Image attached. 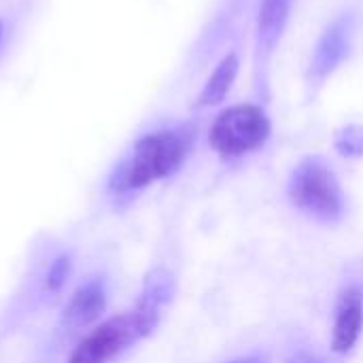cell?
<instances>
[{"label": "cell", "instance_id": "obj_1", "mask_svg": "<svg viewBox=\"0 0 363 363\" xmlns=\"http://www.w3.org/2000/svg\"><path fill=\"white\" fill-rule=\"evenodd\" d=\"M196 134L198 128L194 123H174L140 136L111 172L108 191L128 196L172 177L194 151Z\"/></svg>", "mask_w": 363, "mask_h": 363}, {"label": "cell", "instance_id": "obj_2", "mask_svg": "<svg viewBox=\"0 0 363 363\" xmlns=\"http://www.w3.org/2000/svg\"><path fill=\"white\" fill-rule=\"evenodd\" d=\"M289 202L304 215L334 223L345 215V191L332 166L321 157H304L287 183Z\"/></svg>", "mask_w": 363, "mask_h": 363}, {"label": "cell", "instance_id": "obj_3", "mask_svg": "<svg viewBox=\"0 0 363 363\" xmlns=\"http://www.w3.org/2000/svg\"><path fill=\"white\" fill-rule=\"evenodd\" d=\"M272 136V119L257 102L223 108L208 130V145L223 160H240L259 151Z\"/></svg>", "mask_w": 363, "mask_h": 363}, {"label": "cell", "instance_id": "obj_4", "mask_svg": "<svg viewBox=\"0 0 363 363\" xmlns=\"http://www.w3.org/2000/svg\"><path fill=\"white\" fill-rule=\"evenodd\" d=\"M359 30V13L349 6L334 15L317 36L306 62V91L317 94L351 57Z\"/></svg>", "mask_w": 363, "mask_h": 363}, {"label": "cell", "instance_id": "obj_5", "mask_svg": "<svg viewBox=\"0 0 363 363\" xmlns=\"http://www.w3.org/2000/svg\"><path fill=\"white\" fill-rule=\"evenodd\" d=\"M298 0H257L253 19V72L257 89H266L272 57L294 19Z\"/></svg>", "mask_w": 363, "mask_h": 363}, {"label": "cell", "instance_id": "obj_6", "mask_svg": "<svg viewBox=\"0 0 363 363\" xmlns=\"http://www.w3.org/2000/svg\"><path fill=\"white\" fill-rule=\"evenodd\" d=\"M143 340L132 313L113 317L87 334L72 351L70 363H108L134 342Z\"/></svg>", "mask_w": 363, "mask_h": 363}, {"label": "cell", "instance_id": "obj_7", "mask_svg": "<svg viewBox=\"0 0 363 363\" xmlns=\"http://www.w3.org/2000/svg\"><path fill=\"white\" fill-rule=\"evenodd\" d=\"M174 296V279L170 272H166L164 268L153 270L143 287V294L132 311V317L136 321V328L140 332L143 338H147L160 323L164 308L170 304Z\"/></svg>", "mask_w": 363, "mask_h": 363}, {"label": "cell", "instance_id": "obj_8", "mask_svg": "<svg viewBox=\"0 0 363 363\" xmlns=\"http://www.w3.org/2000/svg\"><path fill=\"white\" fill-rule=\"evenodd\" d=\"M363 330V291L351 285L340 291L336 300L334 313V330H332V351L338 355H347L357 345Z\"/></svg>", "mask_w": 363, "mask_h": 363}, {"label": "cell", "instance_id": "obj_9", "mask_svg": "<svg viewBox=\"0 0 363 363\" xmlns=\"http://www.w3.org/2000/svg\"><path fill=\"white\" fill-rule=\"evenodd\" d=\"M104 308H106L104 281L89 279L68 300V304L62 313V323L70 330H81V328L98 321L102 317Z\"/></svg>", "mask_w": 363, "mask_h": 363}, {"label": "cell", "instance_id": "obj_10", "mask_svg": "<svg viewBox=\"0 0 363 363\" xmlns=\"http://www.w3.org/2000/svg\"><path fill=\"white\" fill-rule=\"evenodd\" d=\"M240 72V51L238 49H228L219 62L215 64V68L211 70L208 79L204 81L194 106L196 108H211V106H219L232 91L236 79Z\"/></svg>", "mask_w": 363, "mask_h": 363}, {"label": "cell", "instance_id": "obj_11", "mask_svg": "<svg viewBox=\"0 0 363 363\" xmlns=\"http://www.w3.org/2000/svg\"><path fill=\"white\" fill-rule=\"evenodd\" d=\"M334 147L345 157H363V125L351 123L336 132Z\"/></svg>", "mask_w": 363, "mask_h": 363}, {"label": "cell", "instance_id": "obj_12", "mask_svg": "<svg viewBox=\"0 0 363 363\" xmlns=\"http://www.w3.org/2000/svg\"><path fill=\"white\" fill-rule=\"evenodd\" d=\"M70 272H72V259H70V255H66V253L57 255L51 262V266L47 268L43 289L47 294H57L66 285V281L70 279Z\"/></svg>", "mask_w": 363, "mask_h": 363}, {"label": "cell", "instance_id": "obj_13", "mask_svg": "<svg viewBox=\"0 0 363 363\" xmlns=\"http://www.w3.org/2000/svg\"><path fill=\"white\" fill-rule=\"evenodd\" d=\"M228 363H266L264 357H259V355H249V357H240V359H232V362Z\"/></svg>", "mask_w": 363, "mask_h": 363}, {"label": "cell", "instance_id": "obj_14", "mask_svg": "<svg viewBox=\"0 0 363 363\" xmlns=\"http://www.w3.org/2000/svg\"><path fill=\"white\" fill-rule=\"evenodd\" d=\"M0 36H2V23H0Z\"/></svg>", "mask_w": 363, "mask_h": 363}]
</instances>
